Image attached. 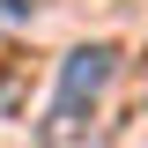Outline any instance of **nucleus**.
<instances>
[{"mask_svg":"<svg viewBox=\"0 0 148 148\" xmlns=\"http://www.w3.org/2000/svg\"><path fill=\"white\" fill-rule=\"evenodd\" d=\"M111 67H119V52H111V45H82V52H67V67H59V96H52V111H89L96 96H104Z\"/></svg>","mask_w":148,"mask_h":148,"instance_id":"nucleus-1","label":"nucleus"},{"mask_svg":"<svg viewBox=\"0 0 148 148\" xmlns=\"http://www.w3.org/2000/svg\"><path fill=\"white\" fill-rule=\"evenodd\" d=\"M37 148H89V119L82 111H52L37 126Z\"/></svg>","mask_w":148,"mask_h":148,"instance_id":"nucleus-2","label":"nucleus"}]
</instances>
